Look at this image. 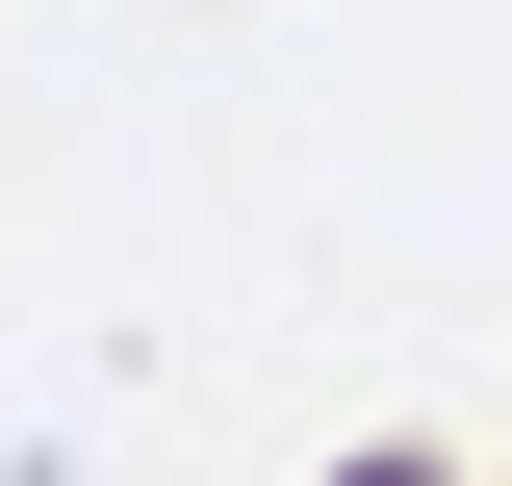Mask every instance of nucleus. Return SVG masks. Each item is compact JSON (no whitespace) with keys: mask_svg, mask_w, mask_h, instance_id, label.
<instances>
[{"mask_svg":"<svg viewBox=\"0 0 512 486\" xmlns=\"http://www.w3.org/2000/svg\"><path fill=\"white\" fill-rule=\"evenodd\" d=\"M384 486H410V461H384Z\"/></svg>","mask_w":512,"mask_h":486,"instance_id":"f257e3e1","label":"nucleus"}]
</instances>
